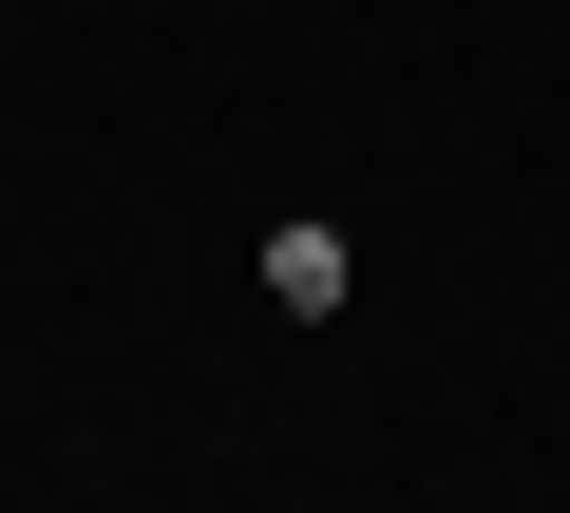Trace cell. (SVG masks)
<instances>
[{"mask_svg":"<svg viewBox=\"0 0 570 513\" xmlns=\"http://www.w3.org/2000/svg\"><path fill=\"white\" fill-rule=\"evenodd\" d=\"M343 286H362L343 228H266V305H285V324H343Z\"/></svg>","mask_w":570,"mask_h":513,"instance_id":"obj_1","label":"cell"}]
</instances>
